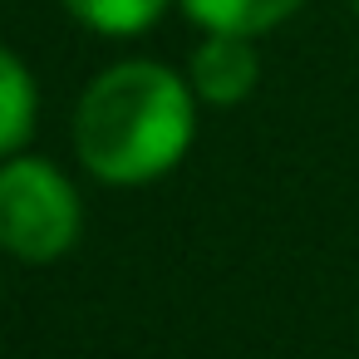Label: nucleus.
<instances>
[{"instance_id": "obj_1", "label": "nucleus", "mask_w": 359, "mask_h": 359, "mask_svg": "<svg viewBox=\"0 0 359 359\" xmlns=\"http://www.w3.org/2000/svg\"><path fill=\"white\" fill-rule=\"evenodd\" d=\"M69 143L104 187H148L177 172L197 143V94L163 60H114L74 99Z\"/></svg>"}, {"instance_id": "obj_2", "label": "nucleus", "mask_w": 359, "mask_h": 359, "mask_svg": "<svg viewBox=\"0 0 359 359\" xmlns=\"http://www.w3.org/2000/svg\"><path fill=\"white\" fill-rule=\"evenodd\" d=\"M84 236V197L74 177L45 153L0 163V256L20 266H55Z\"/></svg>"}, {"instance_id": "obj_3", "label": "nucleus", "mask_w": 359, "mask_h": 359, "mask_svg": "<svg viewBox=\"0 0 359 359\" xmlns=\"http://www.w3.org/2000/svg\"><path fill=\"white\" fill-rule=\"evenodd\" d=\"M261 69H266L261 45L251 35H222V30H202L197 45L187 50V65H182L197 104H207V109L246 104L261 84Z\"/></svg>"}, {"instance_id": "obj_4", "label": "nucleus", "mask_w": 359, "mask_h": 359, "mask_svg": "<svg viewBox=\"0 0 359 359\" xmlns=\"http://www.w3.org/2000/svg\"><path fill=\"white\" fill-rule=\"evenodd\" d=\"M35 123H40V84H35V69L11 45H0V163L30 148Z\"/></svg>"}, {"instance_id": "obj_5", "label": "nucleus", "mask_w": 359, "mask_h": 359, "mask_svg": "<svg viewBox=\"0 0 359 359\" xmlns=\"http://www.w3.org/2000/svg\"><path fill=\"white\" fill-rule=\"evenodd\" d=\"M177 11L197 30H222V35H271L285 20L305 11V0H177Z\"/></svg>"}, {"instance_id": "obj_6", "label": "nucleus", "mask_w": 359, "mask_h": 359, "mask_svg": "<svg viewBox=\"0 0 359 359\" xmlns=\"http://www.w3.org/2000/svg\"><path fill=\"white\" fill-rule=\"evenodd\" d=\"M177 0H60V11L89 30V35H104V40H133V35H148Z\"/></svg>"}, {"instance_id": "obj_7", "label": "nucleus", "mask_w": 359, "mask_h": 359, "mask_svg": "<svg viewBox=\"0 0 359 359\" xmlns=\"http://www.w3.org/2000/svg\"><path fill=\"white\" fill-rule=\"evenodd\" d=\"M0 300H6V276H0Z\"/></svg>"}, {"instance_id": "obj_8", "label": "nucleus", "mask_w": 359, "mask_h": 359, "mask_svg": "<svg viewBox=\"0 0 359 359\" xmlns=\"http://www.w3.org/2000/svg\"><path fill=\"white\" fill-rule=\"evenodd\" d=\"M349 6H354V15H359V0H349Z\"/></svg>"}, {"instance_id": "obj_9", "label": "nucleus", "mask_w": 359, "mask_h": 359, "mask_svg": "<svg viewBox=\"0 0 359 359\" xmlns=\"http://www.w3.org/2000/svg\"><path fill=\"white\" fill-rule=\"evenodd\" d=\"M354 334H359V325H354Z\"/></svg>"}]
</instances>
